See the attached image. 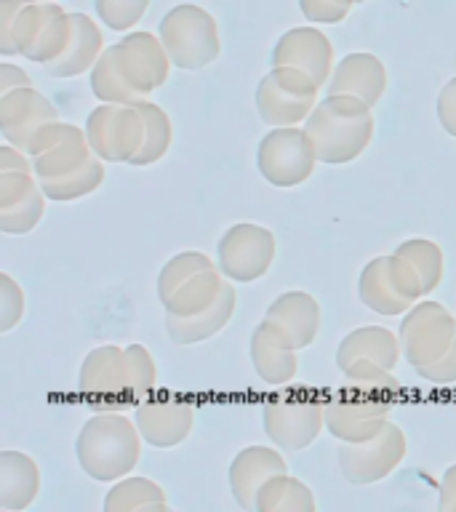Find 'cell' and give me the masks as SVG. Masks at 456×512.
<instances>
[{"instance_id": "25", "label": "cell", "mask_w": 456, "mask_h": 512, "mask_svg": "<svg viewBox=\"0 0 456 512\" xmlns=\"http://www.w3.org/2000/svg\"><path fill=\"white\" fill-rule=\"evenodd\" d=\"M40 491V467L30 454L0 451V507L8 512L27 510Z\"/></svg>"}, {"instance_id": "28", "label": "cell", "mask_w": 456, "mask_h": 512, "mask_svg": "<svg viewBox=\"0 0 456 512\" xmlns=\"http://www.w3.org/2000/svg\"><path fill=\"white\" fill-rule=\"evenodd\" d=\"M224 286H227V278H224L219 267L200 272V275H195L192 280H187V283L163 304V307H166V315L190 318V315L206 312L208 307H214L216 299L222 296Z\"/></svg>"}, {"instance_id": "19", "label": "cell", "mask_w": 456, "mask_h": 512, "mask_svg": "<svg viewBox=\"0 0 456 512\" xmlns=\"http://www.w3.org/2000/svg\"><path fill=\"white\" fill-rule=\"evenodd\" d=\"M272 67H296L315 78L320 88L328 86L334 72V46L318 27H294L283 32L272 48Z\"/></svg>"}, {"instance_id": "41", "label": "cell", "mask_w": 456, "mask_h": 512, "mask_svg": "<svg viewBox=\"0 0 456 512\" xmlns=\"http://www.w3.org/2000/svg\"><path fill=\"white\" fill-rule=\"evenodd\" d=\"M358 0H299V11L312 24H339L350 16Z\"/></svg>"}, {"instance_id": "5", "label": "cell", "mask_w": 456, "mask_h": 512, "mask_svg": "<svg viewBox=\"0 0 456 512\" xmlns=\"http://www.w3.org/2000/svg\"><path fill=\"white\" fill-rule=\"evenodd\" d=\"M358 299L376 315H406L419 299L424 286L416 270L400 254L376 256L360 270Z\"/></svg>"}, {"instance_id": "2", "label": "cell", "mask_w": 456, "mask_h": 512, "mask_svg": "<svg viewBox=\"0 0 456 512\" xmlns=\"http://www.w3.org/2000/svg\"><path fill=\"white\" fill-rule=\"evenodd\" d=\"M142 432L120 411H102L88 419L75 440L80 470L99 483H115L134 470L142 454Z\"/></svg>"}, {"instance_id": "37", "label": "cell", "mask_w": 456, "mask_h": 512, "mask_svg": "<svg viewBox=\"0 0 456 512\" xmlns=\"http://www.w3.org/2000/svg\"><path fill=\"white\" fill-rule=\"evenodd\" d=\"M46 192L43 187L32 190L22 203L11 208H0V230L6 235H30L46 214Z\"/></svg>"}, {"instance_id": "24", "label": "cell", "mask_w": 456, "mask_h": 512, "mask_svg": "<svg viewBox=\"0 0 456 512\" xmlns=\"http://www.w3.org/2000/svg\"><path fill=\"white\" fill-rule=\"evenodd\" d=\"M238 307V294H235V283L227 280L222 296L216 299L214 307H208L206 312L190 315V318H176V315H166V334L171 336V342L190 347V344H200L216 336L235 315Z\"/></svg>"}, {"instance_id": "22", "label": "cell", "mask_w": 456, "mask_h": 512, "mask_svg": "<svg viewBox=\"0 0 456 512\" xmlns=\"http://www.w3.org/2000/svg\"><path fill=\"white\" fill-rule=\"evenodd\" d=\"M326 91L328 94L358 96L368 107H376L387 91V67L379 56L366 54V51L347 54L331 72Z\"/></svg>"}, {"instance_id": "46", "label": "cell", "mask_w": 456, "mask_h": 512, "mask_svg": "<svg viewBox=\"0 0 456 512\" xmlns=\"http://www.w3.org/2000/svg\"><path fill=\"white\" fill-rule=\"evenodd\" d=\"M32 86V78L22 67H16V64L3 62L0 64V96L11 94L16 88H27Z\"/></svg>"}, {"instance_id": "33", "label": "cell", "mask_w": 456, "mask_h": 512, "mask_svg": "<svg viewBox=\"0 0 456 512\" xmlns=\"http://www.w3.org/2000/svg\"><path fill=\"white\" fill-rule=\"evenodd\" d=\"M91 94L99 102L107 104H139L144 99L142 94H136L134 86L123 78V72L118 67L115 51L112 46L104 48V54L99 56V62L91 67Z\"/></svg>"}, {"instance_id": "15", "label": "cell", "mask_w": 456, "mask_h": 512, "mask_svg": "<svg viewBox=\"0 0 456 512\" xmlns=\"http://www.w3.org/2000/svg\"><path fill=\"white\" fill-rule=\"evenodd\" d=\"M27 155L32 158V171L38 179H54L86 166L96 152L88 144L86 128L56 120L35 134Z\"/></svg>"}, {"instance_id": "36", "label": "cell", "mask_w": 456, "mask_h": 512, "mask_svg": "<svg viewBox=\"0 0 456 512\" xmlns=\"http://www.w3.org/2000/svg\"><path fill=\"white\" fill-rule=\"evenodd\" d=\"M342 387L384 395V398H398L400 392V382L392 376V368L374 363V360H358V363L344 368Z\"/></svg>"}, {"instance_id": "49", "label": "cell", "mask_w": 456, "mask_h": 512, "mask_svg": "<svg viewBox=\"0 0 456 512\" xmlns=\"http://www.w3.org/2000/svg\"><path fill=\"white\" fill-rule=\"evenodd\" d=\"M358 3H366V0H358Z\"/></svg>"}, {"instance_id": "3", "label": "cell", "mask_w": 456, "mask_h": 512, "mask_svg": "<svg viewBox=\"0 0 456 512\" xmlns=\"http://www.w3.org/2000/svg\"><path fill=\"white\" fill-rule=\"evenodd\" d=\"M262 427L280 451H304L326 430V398L310 387H280L262 403Z\"/></svg>"}, {"instance_id": "34", "label": "cell", "mask_w": 456, "mask_h": 512, "mask_svg": "<svg viewBox=\"0 0 456 512\" xmlns=\"http://www.w3.org/2000/svg\"><path fill=\"white\" fill-rule=\"evenodd\" d=\"M395 254L403 256L414 267L419 280H422L424 296H430L440 286V280H443V248L435 240L411 238L406 243H400L395 248Z\"/></svg>"}, {"instance_id": "27", "label": "cell", "mask_w": 456, "mask_h": 512, "mask_svg": "<svg viewBox=\"0 0 456 512\" xmlns=\"http://www.w3.org/2000/svg\"><path fill=\"white\" fill-rule=\"evenodd\" d=\"M72 22H75V32H72L70 48L64 51L54 64H48L46 72L51 78H78L83 72H91L99 56L104 54V38L102 30L96 27V22L86 14H72Z\"/></svg>"}, {"instance_id": "13", "label": "cell", "mask_w": 456, "mask_h": 512, "mask_svg": "<svg viewBox=\"0 0 456 512\" xmlns=\"http://www.w3.org/2000/svg\"><path fill=\"white\" fill-rule=\"evenodd\" d=\"M408 440L398 424L387 422L379 435L360 443H342L339 446V470L352 486H371L390 478L398 464L406 459Z\"/></svg>"}, {"instance_id": "12", "label": "cell", "mask_w": 456, "mask_h": 512, "mask_svg": "<svg viewBox=\"0 0 456 512\" xmlns=\"http://www.w3.org/2000/svg\"><path fill=\"white\" fill-rule=\"evenodd\" d=\"M86 136L104 163H131L144 144V115L136 104H107L88 112Z\"/></svg>"}, {"instance_id": "32", "label": "cell", "mask_w": 456, "mask_h": 512, "mask_svg": "<svg viewBox=\"0 0 456 512\" xmlns=\"http://www.w3.org/2000/svg\"><path fill=\"white\" fill-rule=\"evenodd\" d=\"M104 160L99 155L88 160L86 166L75 168L70 174L54 176V179H40V187L46 192L48 200L56 203H70V200L88 198L91 192H96L104 182Z\"/></svg>"}, {"instance_id": "8", "label": "cell", "mask_w": 456, "mask_h": 512, "mask_svg": "<svg viewBox=\"0 0 456 512\" xmlns=\"http://www.w3.org/2000/svg\"><path fill=\"white\" fill-rule=\"evenodd\" d=\"M78 387L83 392V398H86V406L96 414L136 406L126 347H118V344L94 347L83 358Z\"/></svg>"}, {"instance_id": "45", "label": "cell", "mask_w": 456, "mask_h": 512, "mask_svg": "<svg viewBox=\"0 0 456 512\" xmlns=\"http://www.w3.org/2000/svg\"><path fill=\"white\" fill-rule=\"evenodd\" d=\"M0 174H35L32 171V158L14 144L0 147Z\"/></svg>"}, {"instance_id": "29", "label": "cell", "mask_w": 456, "mask_h": 512, "mask_svg": "<svg viewBox=\"0 0 456 512\" xmlns=\"http://www.w3.org/2000/svg\"><path fill=\"white\" fill-rule=\"evenodd\" d=\"M104 510L107 512H166V491L150 478H126L115 480V486L104 496Z\"/></svg>"}, {"instance_id": "9", "label": "cell", "mask_w": 456, "mask_h": 512, "mask_svg": "<svg viewBox=\"0 0 456 512\" xmlns=\"http://www.w3.org/2000/svg\"><path fill=\"white\" fill-rule=\"evenodd\" d=\"M318 163V152L310 134L299 126L272 128L256 150L259 174L280 190L307 182Z\"/></svg>"}, {"instance_id": "26", "label": "cell", "mask_w": 456, "mask_h": 512, "mask_svg": "<svg viewBox=\"0 0 456 512\" xmlns=\"http://www.w3.org/2000/svg\"><path fill=\"white\" fill-rule=\"evenodd\" d=\"M400 355H403L400 339L392 334L390 328L363 326L350 331L339 342V347H336V366H339V371H344V368L358 363V360H374V363H382L387 368H395Z\"/></svg>"}, {"instance_id": "18", "label": "cell", "mask_w": 456, "mask_h": 512, "mask_svg": "<svg viewBox=\"0 0 456 512\" xmlns=\"http://www.w3.org/2000/svg\"><path fill=\"white\" fill-rule=\"evenodd\" d=\"M59 120V110L35 86L16 88L0 96V131L8 144L27 152L40 128Z\"/></svg>"}, {"instance_id": "20", "label": "cell", "mask_w": 456, "mask_h": 512, "mask_svg": "<svg viewBox=\"0 0 456 512\" xmlns=\"http://www.w3.org/2000/svg\"><path fill=\"white\" fill-rule=\"evenodd\" d=\"M251 366H254L256 376L270 387H286L296 379L299 371V350L296 344L288 339V334L278 323H272L270 318H264L251 334Z\"/></svg>"}, {"instance_id": "38", "label": "cell", "mask_w": 456, "mask_h": 512, "mask_svg": "<svg viewBox=\"0 0 456 512\" xmlns=\"http://www.w3.org/2000/svg\"><path fill=\"white\" fill-rule=\"evenodd\" d=\"M147 8H150V0H94L99 22L115 32H128L134 24L142 22Z\"/></svg>"}, {"instance_id": "44", "label": "cell", "mask_w": 456, "mask_h": 512, "mask_svg": "<svg viewBox=\"0 0 456 512\" xmlns=\"http://www.w3.org/2000/svg\"><path fill=\"white\" fill-rule=\"evenodd\" d=\"M438 120L443 131L456 136V78H451L438 94Z\"/></svg>"}, {"instance_id": "40", "label": "cell", "mask_w": 456, "mask_h": 512, "mask_svg": "<svg viewBox=\"0 0 456 512\" xmlns=\"http://www.w3.org/2000/svg\"><path fill=\"white\" fill-rule=\"evenodd\" d=\"M24 291L8 272L0 275V334L14 331L24 318Z\"/></svg>"}, {"instance_id": "17", "label": "cell", "mask_w": 456, "mask_h": 512, "mask_svg": "<svg viewBox=\"0 0 456 512\" xmlns=\"http://www.w3.org/2000/svg\"><path fill=\"white\" fill-rule=\"evenodd\" d=\"M112 51H115L123 78L134 86L136 94L150 99L152 91L166 86L174 62H171L163 40L155 38L152 32H128L126 38L112 43Z\"/></svg>"}, {"instance_id": "47", "label": "cell", "mask_w": 456, "mask_h": 512, "mask_svg": "<svg viewBox=\"0 0 456 512\" xmlns=\"http://www.w3.org/2000/svg\"><path fill=\"white\" fill-rule=\"evenodd\" d=\"M438 510L440 512H454L456 510V464H451L446 472H443V478H440L438 486Z\"/></svg>"}, {"instance_id": "35", "label": "cell", "mask_w": 456, "mask_h": 512, "mask_svg": "<svg viewBox=\"0 0 456 512\" xmlns=\"http://www.w3.org/2000/svg\"><path fill=\"white\" fill-rule=\"evenodd\" d=\"M206 270H214V259L206 256L203 251H182V254L171 256L163 270L158 275V299L160 304H166L179 288L192 280L195 275Z\"/></svg>"}, {"instance_id": "31", "label": "cell", "mask_w": 456, "mask_h": 512, "mask_svg": "<svg viewBox=\"0 0 456 512\" xmlns=\"http://www.w3.org/2000/svg\"><path fill=\"white\" fill-rule=\"evenodd\" d=\"M136 107L144 115V144L128 166H152V163L166 158V152L171 150L174 126H171V118H168V112L160 104L150 102V99H142Z\"/></svg>"}, {"instance_id": "48", "label": "cell", "mask_w": 456, "mask_h": 512, "mask_svg": "<svg viewBox=\"0 0 456 512\" xmlns=\"http://www.w3.org/2000/svg\"><path fill=\"white\" fill-rule=\"evenodd\" d=\"M30 3H54V0H30Z\"/></svg>"}, {"instance_id": "7", "label": "cell", "mask_w": 456, "mask_h": 512, "mask_svg": "<svg viewBox=\"0 0 456 512\" xmlns=\"http://www.w3.org/2000/svg\"><path fill=\"white\" fill-rule=\"evenodd\" d=\"M75 22L70 11H64L59 3H27L19 11L11 32L16 54H22L27 62L48 67L70 48Z\"/></svg>"}, {"instance_id": "6", "label": "cell", "mask_w": 456, "mask_h": 512, "mask_svg": "<svg viewBox=\"0 0 456 512\" xmlns=\"http://www.w3.org/2000/svg\"><path fill=\"white\" fill-rule=\"evenodd\" d=\"M320 86L296 67H272L256 86V112L272 128L304 126L318 107Z\"/></svg>"}, {"instance_id": "23", "label": "cell", "mask_w": 456, "mask_h": 512, "mask_svg": "<svg viewBox=\"0 0 456 512\" xmlns=\"http://www.w3.org/2000/svg\"><path fill=\"white\" fill-rule=\"evenodd\" d=\"M272 323H278L288 334V339L296 344V350H307L320 334V304L318 299L307 291H286L267 307V315Z\"/></svg>"}, {"instance_id": "42", "label": "cell", "mask_w": 456, "mask_h": 512, "mask_svg": "<svg viewBox=\"0 0 456 512\" xmlns=\"http://www.w3.org/2000/svg\"><path fill=\"white\" fill-rule=\"evenodd\" d=\"M30 0H0V54L11 59L16 56L14 43H11V32H14V22L19 11L27 6Z\"/></svg>"}, {"instance_id": "43", "label": "cell", "mask_w": 456, "mask_h": 512, "mask_svg": "<svg viewBox=\"0 0 456 512\" xmlns=\"http://www.w3.org/2000/svg\"><path fill=\"white\" fill-rule=\"evenodd\" d=\"M416 374L430 384H454L456 382V339L454 344H451V350H448L438 363L416 368Z\"/></svg>"}, {"instance_id": "14", "label": "cell", "mask_w": 456, "mask_h": 512, "mask_svg": "<svg viewBox=\"0 0 456 512\" xmlns=\"http://www.w3.org/2000/svg\"><path fill=\"white\" fill-rule=\"evenodd\" d=\"M395 398L342 387L326 398V430L339 443H360L379 435L390 422Z\"/></svg>"}, {"instance_id": "11", "label": "cell", "mask_w": 456, "mask_h": 512, "mask_svg": "<svg viewBox=\"0 0 456 512\" xmlns=\"http://www.w3.org/2000/svg\"><path fill=\"white\" fill-rule=\"evenodd\" d=\"M278 254V240L267 227L240 222L227 227L216 246V267L232 283H254L270 272Z\"/></svg>"}, {"instance_id": "10", "label": "cell", "mask_w": 456, "mask_h": 512, "mask_svg": "<svg viewBox=\"0 0 456 512\" xmlns=\"http://www.w3.org/2000/svg\"><path fill=\"white\" fill-rule=\"evenodd\" d=\"M400 350L411 368L438 363L456 339V318L443 304L424 299L416 302L400 320Z\"/></svg>"}, {"instance_id": "21", "label": "cell", "mask_w": 456, "mask_h": 512, "mask_svg": "<svg viewBox=\"0 0 456 512\" xmlns=\"http://www.w3.org/2000/svg\"><path fill=\"white\" fill-rule=\"evenodd\" d=\"M288 472V464L278 448L246 446L230 462V491L232 499L243 510H254L259 488L272 478Z\"/></svg>"}, {"instance_id": "16", "label": "cell", "mask_w": 456, "mask_h": 512, "mask_svg": "<svg viewBox=\"0 0 456 512\" xmlns=\"http://www.w3.org/2000/svg\"><path fill=\"white\" fill-rule=\"evenodd\" d=\"M134 422L152 448H176L195 427V406L179 392L155 390L134 406Z\"/></svg>"}, {"instance_id": "1", "label": "cell", "mask_w": 456, "mask_h": 512, "mask_svg": "<svg viewBox=\"0 0 456 512\" xmlns=\"http://www.w3.org/2000/svg\"><path fill=\"white\" fill-rule=\"evenodd\" d=\"M320 163L344 166L358 160L374 139V115L363 99L347 94H328L304 120Z\"/></svg>"}, {"instance_id": "4", "label": "cell", "mask_w": 456, "mask_h": 512, "mask_svg": "<svg viewBox=\"0 0 456 512\" xmlns=\"http://www.w3.org/2000/svg\"><path fill=\"white\" fill-rule=\"evenodd\" d=\"M158 38L163 40L171 62L179 70H203L222 54L219 24L206 8L195 3L174 6L160 19Z\"/></svg>"}, {"instance_id": "30", "label": "cell", "mask_w": 456, "mask_h": 512, "mask_svg": "<svg viewBox=\"0 0 456 512\" xmlns=\"http://www.w3.org/2000/svg\"><path fill=\"white\" fill-rule=\"evenodd\" d=\"M315 496L310 486L288 472L272 475L256 494V512H315Z\"/></svg>"}, {"instance_id": "39", "label": "cell", "mask_w": 456, "mask_h": 512, "mask_svg": "<svg viewBox=\"0 0 456 512\" xmlns=\"http://www.w3.org/2000/svg\"><path fill=\"white\" fill-rule=\"evenodd\" d=\"M126 355L128 366H131V382H134L136 403H139V400L152 395L155 387H158V368H155V360H152V355L142 344H128Z\"/></svg>"}]
</instances>
